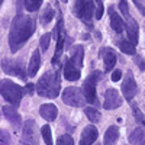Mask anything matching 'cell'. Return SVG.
Returning <instances> with one entry per match:
<instances>
[{
  "instance_id": "obj_1",
  "label": "cell",
  "mask_w": 145,
  "mask_h": 145,
  "mask_svg": "<svg viewBox=\"0 0 145 145\" xmlns=\"http://www.w3.org/2000/svg\"><path fill=\"white\" fill-rule=\"evenodd\" d=\"M35 31V20L25 15H16L12 20L9 32V46L12 52H16L25 44Z\"/></svg>"
},
{
  "instance_id": "obj_2",
  "label": "cell",
  "mask_w": 145,
  "mask_h": 145,
  "mask_svg": "<svg viewBox=\"0 0 145 145\" xmlns=\"http://www.w3.org/2000/svg\"><path fill=\"white\" fill-rule=\"evenodd\" d=\"M59 89H61V81H59L58 71H46L36 84L38 94L50 99L57 97L59 94Z\"/></svg>"
},
{
  "instance_id": "obj_3",
  "label": "cell",
  "mask_w": 145,
  "mask_h": 145,
  "mask_svg": "<svg viewBox=\"0 0 145 145\" xmlns=\"http://www.w3.org/2000/svg\"><path fill=\"white\" fill-rule=\"evenodd\" d=\"M23 90L20 86L10 80H2L0 81V94L3 96V99L9 102L10 105L18 106L23 97Z\"/></svg>"
},
{
  "instance_id": "obj_4",
  "label": "cell",
  "mask_w": 145,
  "mask_h": 145,
  "mask_svg": "<svg viewBox=\"0 0 145 145\" xmlns=\"http://www.w3.org/2000/svg\"><path fill=\"white\" fill-rule=\"evenodd\" d=\"M22 144L23 145H39L38 126L33 119H28L22 129Z\"/></svg>"
},
{
  "instance_id": "obj_5",
  "label": "cell",
  "mask_w": 145,
  "mask_h": 145,
  "mask_svg": "<svg viewBox=\"0 0 145 145\" xmlns=\"http://www.w3.org/2000/svg\"><path fill=\"white\" fill-rule=\"evenodd\" d=\"M63 102L68 106H72V107H81L86 105V97L80 89L77 87H67L64 91H63Z\"/></svg>"
},
{
  "instance_id": "obj_6",
  "label": "cell",
  "mask_w": 145,
  "mask_h": 145,
  "mask_svg": "<svg viewBox=\"0 0 145 145\" xmlns=\"http://www.w3.org/2000/svg\"><path fill=\"white\" fill-rule=\"evenodd\" d=\"M99 77H100V72L94 71L86 78V81H84V84H83L81 91H83L84 97H86V100L89 103H96L97 102V97H96V84H97Z\"/></svg>"
},
{
  "instance_id": "obj_7",
  "label": "cell",
  "mask_w": 145,
  "mask_h": 145,
  "mask_svg": "<svg viewBox=\"0 0 145 145\" xmlns=\"http://www.w3.org/2000/svg\"><path fill=\"white\" fill-rule=\"evenodd\" d=\"M2 68L6 74H10V76H16L22 80L26 78V74H25V68H23V64L20 61H16V59H12V58H5L2 61Z\"/></svg>"
},
{
  "instance_id": "obj_8",
  "label": "cell",
  "mask_w": 145,
  "mask_h": 145,
  "mask_svg": "<svg viewBox=\"0 0 145 145\" xmlns=\"http://www.w3.org/2000/svg\"><path fill=\"white\" fill-rule=\"evenodd\" d=\"M122 93L126 100H132L134 96L137 94V81L132 76V72H126L125 81L122 83Z\"/></svg>"
},
{
  "instance_id": "obj_9",
  "label": "cell",
  "mask_w": 145,
  "mask_h": 145,
  "mask_svg": "<svg viewBox=\"0 0 145 145\" xmlns=\"http://www.w3.org/2000/svg\"><path fill=\"white\" fill-rule=\"evenodd\" d=\"M122 105V97L119 96L118 90L115 89H109L105 93V102H103V107L107 110H112V109H118Z\"/></svg>"
},
{
  "instance_id": "obj_10",
  "label": "cell",
  "mask_w": 145,
  "mask_h": 145,
  "mask_svg": "<svg viewBox=\"0 0 145 145\" xmlns=\"http://www.w3.org/2000/svg\"><path fill=\"white\" fill-rule=\"evenodd\" d=\"M99 132L93 125H89L83 129L81 132V139H80V145H93L94 141L97 139Z\"/></svg>"
},
{
  "instance_id": "obj_11",
  "label": "cell",
  "mask_w": 145,
  "mask_h": 145,
  "mask_svg": "<svg viewBox=\"0 0 145 145\" xmlns=\"http://www.w3.org/2000/svg\"><path fill=\"white\" fill-rule=\"evenodd\" d=\"M39 113H41V116H42L45 120H48V122H52V120H55L57 116H58V109H57V106L52 105V103H44V105H41V107H39Z\"/></svg>"
},
{
  "instance_id": "obj_12",
  "label": "cell",
  "mask_w": 145,
  "mask_h": 145,
  "mask_svg": "<svg viewBox=\"0 0 145 145\" xmlns=\"http://www.w3.org/2000/svg\"><path fill=\"white\" fill-rule=\"evenodd\" d=\"M109 16H110V26H112V29L115 32L120 33L123 31V28H125V22L122 20V18L118 15V12L115 10L113 6L109 7Z\"/></svg>"
},
{
  "instance_id": "obj_13",
  "label": "cell",
  "mask_w": 145,
  "mask_h": 145,
  "mask_svg": "<svg viewBox=\"0 0 145 145\" xmlns=\"http://www.w3.org/2000/svg\"><path fill=\"white\" fill-rule=\"evenodd\" d=\"M125 23H126V32H128V36H129V41L134 45H137L138 44V23L131 16L126 18Z\"/></svg>"
},
{
  "instance_id": "obj_14",
  "label": "cell",
  "mask_w": 145,
  "mask_h": 145,
  "mask_svg": "<svg viewBox=\"0 0 145 145\" xmlns=\"http://www.w3.org/2000/svg\"><path fill=\"white\" fill-rule=\"evenodd\" d=\"M100 54H102V58H103L105 70L106 71L113 70V67L116 64V54L113 52V50H110V48H105Z\"/></svg>"
},
{
  "instance_id": "obj_15",
  "label": "cell",
  "mask_w": 145,
  "mask_h": 145,
  "mask_svg": "<svg viewBox=\"0 0 145 145\" xmlns=\"http://www.w3.org/2000/svg\"><path fill=\"white\" fill-rule=\"evenodd\" d=\"M64 77L68 81H76L80 78V70L78 67H76L74 64L71 63V59H67L65 65H64Z\"/></svg>"
},
{
  "instance_id": "obj_16",
  "label": "cell",
  "mask_w": 145,
  "mask_h": 145,
  "mask_svg": "<svg viewBox=\"0 0 145 145\" xmlns=\"http://www.w3.org/2000/svg\"><path fill=\"white\" fill-rule=\"evenodd\" d=\"M39 65H41V52L38 50H35L31 55V59H29V65H28V74L31 77H33L36 72L39 70Z\"/></svg>"
},
{
  "instance_id": "obj_17",
  "label": "cell",
  "mask_w": 145,
  "mask_h": 145,
  "mask_svg": "<svg viewBox=\"0 0 145 145\" xmlns=\"http://www.w3.org/2000/svg\"><path fill=\"white\" fill-rule=\"evenodd\" d=\"M83 58H84V50H83V46L78 45V46L72 48V50H71V57H70L71 63L74 64L76 67L81 68L83 67Z\"/></svg>"
},
{
  "instance_id": "obj_18",
  "label": "cell",
  "mask_w": 145,
  "mask_h": 145,
  "mask_svg": "<svg viewBox=\"0 0 145 145\" xmlns=\"http://www.w3.org/2000/svg\"><path fill=\"white\" fill-rule=\"evenodd\" d=\"M129 142L132 145H145V131L144 128H137L131 132Z\"/></svg>"
},
{
  "instance_id": "obj_19",
  "label": "cell",
  "mask_w": 145,
  "mask_h": 145,
  "mask_svg": "<svg viewBox=\"0 0 145 145\" xmlns=\"http://www.w3.org/2000/svg\"><path fill=\"white\" fill-rule=\"evenodd\" d=\"M3 113H5V116L10 120L12 123H15V125H19L20 123V116H19V113L16 110V106H13V105L5 106L3 107Z\"/></svg>"
},
{
  "instance_id": "obj_20",
  "label": "cell",
  "mask_w": 145,
  "mask_h": 145,
  "mask_svg": "<svg viewBox=\"0 0 145 145\" xmlns=\"http://www.w3.org/2000/svg\"><path fill=\"white\" fill-rule=\"evenodd\" d=\"M119 138V129L118 126H109L105 134V145H115Z\"/></svg>"
},
{
  "instance_id": "obj_21",
  "label": "cell",
  "mask_w": 145,
  "mask_h": 145,
  "mask_svg": "<svg viewBox=\"0 0 145 145\" xmlns=\"http://www.w3.org/2000/svg\"><path fill=\"white\" fill-rule=\"evenodd\" d=\"M54 15H55V12L52 10V7H51L50 5L45 6V9L41 12V16H39L41 23H42V25H48V23L54 19Z\"/></svg>"
},
{
  "instance_id": "obj_22",
  "label": "cell",
  "mask_w": 145,
  "mask_h": 145,
  "mask_svg": "<svg viewBox=\"0 0 145 145\" xmlns=\"http://www.w3.org/2000/svg\"><path fill=\"white\" fill-rule=\"evenodd\" d=\"M63 50H64V33H61L59 38L57 39V50H55V54H54V58H52V64H57L59 61V57L63 54Z\"/></svg>"
},
{
  "instance_id": "obj_23",
  "label": "cell",
  "mask_w": 145,
  "mask_h": 145,
  "mask_svg": "<svg viewBox=\"0 0 145 145\" xmlns=\"http://www.w3.org/2000/svg\"><path fill=\"white\" fill-rule=\"evenodd\" d=\"M84 113H86V116H87V119L90 120V122H93V123H97V122H100V112L99 110H96L94 107H86L84 109Z\"/></svg>"
},
{
  "instance_id": "obj_24",
  "label": "cell",
  "mask_w": 145,
  "mask_h": 145,
  "mask_svg": "<svg viewBox=\"0 0 145 145\" xmlns=\"http://www.w3.org/2000/svg\"><path fill=\"white\" fill-rule=\"evenodd\" d=\"M119 48H120V51L128 54V55H134L135 54V45L132 44L131 41H119L118 42Z\"/></svg>"
},
{
  "instance_id": "obj_25",
  "label": "cell",
  "mask_w": 145,
  "mask_h": 145,
  "mask_svg": "<svg viewBox=\"0 0 145 145\" xmlns=\"http://www.w3.org/2000/svg\"><path fill=\"white\" fill-rule=\"evenodd\" d=\"M41 134H42V138H44L46 145H52V134H51V126L50 125H44L41 128Z\"/></svg>"
},
{
  "instance_id": "obj_26",
  "label": "cell",
  "mask_w": 145,
  "mask_h": 145,
  "mask_svg": "<svg viewBox=\"0 0 145 145\" xmlns=\"http://www.w3.org/2000/svg\"><path fill=\"white\" fill-rule=\"evenodd\" d=\"M42 5V0H25V7L28 12H36Z\"/></svg>"
},
{
  "instance_id": "obj_27",
  "label": "cell",
  "mask_w": 145,
  "mask_h": 145,
  "mask_svg": "<svg viewBox=\"0 0 145 145\" xmlns=\"http://www.w3.org/2000/svg\"><path fill=\"white\" fill-rule=\"evenodd\" d=\"M50 42H51V33H44L41 36V39H39V48H41V51H46L48 50V46H50Z\"/></svg>"
},
{
  "instance_id": "obj_28",
  "label": "cell",
  "mask_w": 145,
  "mask_h": 145,
  "mask_svg": "<svg viewBox=\"0 0 145 145\" xmlns=\"http://www.w3.org/2000/svg\"><path fill=\"white\" fill-rule=\"evenodd\" d=\"M94 3H96V19H102L103 16V12H105V7H103V0H94Z\"/></svg>"
},
{
  "instance_id": "obj_29",
  "label": "cell",
  "mask_w": 145,
  "mask_h": 145,
  "mask_svg": "<svg viewBox=\"0 0 145 145\" xmlns=\"http://www.w3.org/2000/svg\"><path fill=\"white\" fill-rule=\"evenodd\" d=\"M57 145H74V141L70 135H61L57 141Z\"/></svg>"
},
{
  "instance_id": "obj_30",
  "label": "cell",
  "mask_w": 145,
  "mask_h": 145,
  "mask_svg": "<svg viewBox=\"0 0 145 145\" xmlns=\"http://www.w3.org/2000/svg\"><path fill=\"white\" fill-rule=\"evenodd\" d=\"M119 9H120V12H122V15H123L125 18L131 16V15H129V7H128L126 0H120V2H119Z\"/></svg>"
},
{
  "instance_id": "obj_31",
  "label": "cell",
  "mask_w": 145,
  "mask_h": 145,
  "mask_svg": "<svg viewBox=\"0 0 145 145\" xmlns=\"http://www.w3.org/2000/svg\"><path fill=\"white\" fill-rule=\"evenodd\" d=\"M61 29H63V19H59L58 20V23H57V26L54 28V31H52V36L55 39H58L59 38V35H61L63 32H61Z\"/></svg>"
},
{
  "instance_id": "obj_32",
  "label": "cell",
  "mask_w": 145,
  "mask_h": 145,
  "mask_svg": "<svg viewBox=\"0 0 145 145\" xmlns=\"http://www.w3.org/2000/svg\"><path fill=\"white\" fill-rule=\"evenodd\" d=\"M134 3H135V6L139 9V12L145 16V2L144 0H134Z\"/></svg>"
},
{
  "instance_id": "obj_33",
  "label": "cell",
  "mask_w": 145,
  "mask_h": 145,
  "mask_svg": "<svg viewBox=\"0 0 145 145\" xmlns=\"http://www.w3.org/2000/svg\"><path fill=\"white\" fill-rule=\"evenodd\" d=\"M120 77H122V71H120V70H115L112 72V81H119Z\"/></svg>"
},
{
  "instance_id": "obj_34",
  "label": "cell",
  "mask_w": 145,
  "mask_h": 145,
  "mask_svg": "<svg viewBox=\"0 0 145 145\" xmlns=\"http://www.w3.org/2000/svg\"><path fill=\"white\" fill-rule=\"evenodd\" d=\"M23 90H25L28 94H33V91H35V87H33V84H26V86H25V89H23Z\"/></svg>"
},
{
  "instance_id": "obj_35",
  "label": "cell",
  "mask_w": 145,
  "mask_h": 145,
  "mask_svg": "<svg viewBox=\"0 0 145 145\" xmlns=\"http://www.w3.org/2000/svg\"><path fill=\"white\" fill-rule=\"evenodd\" d=\"M135 63L141 67V70H144V71H145V63L142 61V58H141V57H135Z\"/></svg>"
},
{
  "instance_id": "obj_36",
  "label": "cell",
  "mask_w": 145,
  "mask_h": 145,
  "mask_svg": "<svg viewBox=\"0 0 145 145\" xmlns=\"http://www.w3.org/2000/svg\"><path fill=\"white\" fill-rule=\"evenodd\" d=\"M7 142V135L3 131H0V144H6Z\"/></svg>"
},
{
  "instance_id": "obj_37",
  "label": "cell",
  "mask_w": 145,
  "mask_h": 145,
  "mask_svg": "<svg viewBox=\"0 0 145 145\" xmlns=\"http://www.w3.org/2000/svg\"><path fill=\"white\" fill-rule=\"evenodd\" d=\"M2 3H3V0H0V6H2Z\"/></svg>"
},
{
  "instance_id": "obj_38",
  "label": "cell",
  "mask_w": 145,
  "mask_h": 145,
  "mask_svg": "<svg viewBox=\"0 0 145 145\" xmlns=\"http://www.w3.org/2000/svg\"><path fill=\"white\" fill-rule=\"evenodd\" d=\"M0 145H5V144H0Z\"/></svg>"
}]
</instances>
